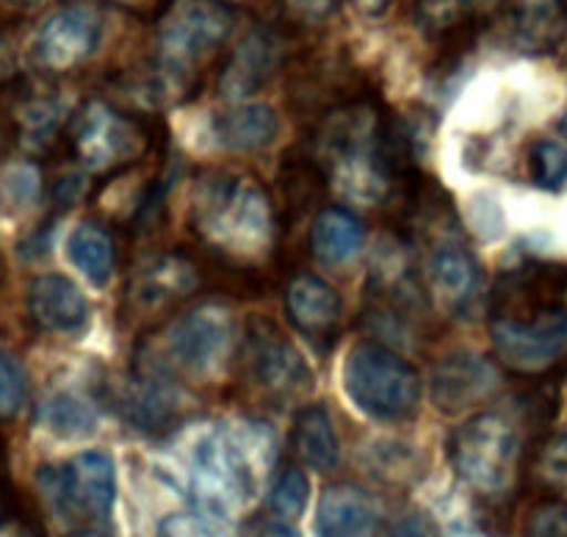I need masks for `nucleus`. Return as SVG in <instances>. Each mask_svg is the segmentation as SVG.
<instances>
[{
  "mask_svg": "<svg viewBox=\"0 0 567 537\" xmlns=\"http://www.w3.org/2000/svg\"><path fill=\"white\" fill-rule=\"evenodd\" d=\"M277 457L275 432L258 421L219 426L192 452L194 496L214 513H230L249 502Z\"/></svg>",
  "mask_w": 567,
  "mask_h": 537,
  "instance_id": "1",
  "label": "nucleus"
},
{
  "mask_svg": "<svg viewBox=\"0 0 567 537\" xmlns=\"http://www.w3.org/2000/svg\"><path fill=\"white\" fill-rule=\"evenodd\" d=\"M197 227L214 247L230 255L264 252L275 236V214L266 194L238 177H210L197 194Z\"/></svg>",
  "mask_w": 567,
  "mask_h": 537,
  "instance_id": "2",
  "label": "nucleus"
},
{
  "mask_svg": "<svg viewBox=\"0 0 567 537\" xmlns=\"http://www.w3.org/2000/svg\"><path fill=\"white\" fill-rule=\"evenodd\" d=\"M343 391L363 415L396 424L419 410L421 376L393 349L360 341L343 360Z\"/></svg>",
  "mask_w": 567,
  "mask_h": 537,
  "instance_id": "3",
  "label": "nucleus"
},
{
  "mask_svg": "<svg viewBox=\"0 0 567 537\" xmlns=\"http://www.w3.org/2000/svg\"><path fill=\"white\" fill-rule=\"evenodd\" d=\"M39 490L66 524L100 526L111 518L116 498L114 459L105 452H81L61 465H42Z\"/></svg>",
  "mask_w": 567,
  "mask_h": 537,
  "instance_id": "4",
  "label": "nucleus"
},
{
  "mask_svg": "<svg viewBox=\"0 0 567 537\" xmlns=\"http://www.w3.org/2000/svg\"><path fill=\"white\" fill-rule=\"evenodd\" d=\"M457 474L480 493H502L513 485L520 459L518 430L496 410L471 415L452 435Z\"/></svg>",
  "mask_w": 567,
  "mask_h": 537,
  "instance_id": "5",
  "label": "nucleus"
},
{
  "mask_svg": "<svg viewBox=\"0 0 567 537\" xmlns=\"http://www.w3.org/2000/svg\"><path fill=\"white\" fill-rule=\"evenodd\" d=\"M233 31V14L221 0H181L161 31V78L183 83L199 55L219 48Z\"/></svg>",
  "mask_w": 567,
  "mask_h": 537,
  "instance_id": "6",
  "label": "nucleus"
},
{
  "mask_svg": "<svg viewBox=\"0 0 567 537\" xmlns=\"http://www.w3.org/2000/svg\"><path fill=\"white\" fill-rule=\"evenodd\" d=\"M491 338L496 354L515 371H546L567 354V313L559 308L540 310L529 319L493 316Z\"/></svg>",
  "mask_w": 567,
  "mask_h": 537,
  "instance_id": "7",
  "label": "nucleus"
},
{
  "mask_svg": "<svg viewBox=\"0 0 567 537\" xmlns=\"http://www.w3.org/2000/svg\"><path fill=\"white\" fill-rule=\"evenodd\" d=\"M147 138L142 122L111 109L109 103L92 100L78 116V125L72 131V147H75L78 161L89 172H109L144 155Z\"/></svg>",
  "mask_w": 567,
  "mask_h": 537,
  "instance_id": "8",
  "label": "nucleus"
},
{
  "mask_svg": "<svg viewBox=\"0 0 567 537\" xmlns=\"http://www.w3.org/2000/svg\"><path fill=\"white\" fill-rule=\"evenodd\" d=\"M166 354L188 374H210L227 360L236 338L233 316L219 304H199L166 327Z\"/></svg>",
  "mask_w": 567,
  "mask_h": 537,
  "instance_id": "9",
  "label": "nucleus"
},
{
  "mask_svg": "<svg viewBox=\"0 0 567 537\" xmlns=\"http://www.w3.org/2000/svg\"><path fill=\"white\" fill-rule=\"evenodd\" d=\"M103 39V20L92 6H66L42 22L33 55L50 72H66L92 59Z\"/></svg>",
  "mask_w": 567,
  "mask_h": 537,
  "instance_id": "10",
  "label": "nucleus"
},
{
  "mask_svg": "<svg viewBox=\"0 0 567 537\" xmlns=\"http://www.w3.org/2000/svg\"><path fill=\"white\" fill-rule=\"evenodd\" d=\"M247 363L252 380L275 396H297V393L310 391V382H313L299 349L271 321L249 324Z\"/></svg>",
  "mask_w": 567,
  "mask_h": 537,
  "instance_id": "11",
  "label": "nucleus"
},
{
  "mask_svg": "<svg viewBox=\"0 0 567 537\" xmlns=\"http://www.w3.org/2000/svg\"><path fill=\"white\" fill-rule=\"evenodd\" d=\"M498 369L476 352L446 354L432 371V402L437 410L457 415L496 393Z\"/></svg>",
  "mask_w": 567,
  "mask_h": 537,
  "instance_id": "12",
  "label": "nucleus"
},
{
  "mask_svg": "<svg viewBox=\"0 0 567 537\" xmlns=\"http://www.w3.org/2000/svg\"><path fill=\"white\" fill-rule=\"evenodd\" d=\"M28 310L31 319L44 332L55 335H75L89 324V299L70 277L39 275L28 288Z\"/></svg>",
  "mask_w": 567,
  "mask_h": 537,
  "instance_id": "13",
  "label": "nucleus"
},
{
  "mask_svg": "<svg viewBox=\"0 0 567 537\" xmlns=\"http://www.w3.org/2000/svg\"><path fill=\"white\" fill-rule=\"evenodd\" d=\"M380 529V507L363 487L330 485L316 509V537H374Z\"/></svg>",
  "mask_w": 567,
  "mask_h": 537,
  "instance_id": "14",
  "label": "nucleus"
},
{
  "mask_svg": "<svg viewBox=\"0 0 567 537\" xmlns=\"http://www.w3.org/2000/svg\"><path fill=\"white\" fill-rule=\"evenodd\" d=\"M286 308L293 324L310 341H332L338 324H341V297L327 280L316 275H297L288 282Z\"/></svg>",
  "mask_w": 567,
  "mask_h": 537,
  "instance_id": "15",
  "label": "nucleus"
},
{
  "mask_svg": "<svg viewBox=\"0 0 567 537\" xmlns=\"http://www.w3.org/2000/svg\"><path fill=\"white\" fill-rule=\"evenodd\" d=\"M277 61H280V42L271 31H252L241 39L236 53L225 64L221 72L219 92L227 103H241V100L252 97L269 75L275 72Z\"/></svg>",
  "mask_w": 567,
  "mask_h": 537,
  "instance_id": "16",
  "label": "nucleus"
},
{
  "mask_svg": "<svg viewBox=\"0 0 567 537\" xmlns=\"http://www.w3.org/2000/svg\"><path fill=\"white\" fill-rule=\"evenodd\" d=\"M280 133V116L269 103H238L236 109L214 114L210 136L216 147L233 153H255L269 147Z\"/></svg>",
  "mask_w": 567,
  "mask_h": 537,
  "instance_id": "17",
  "label": "nucleus"
},
{
  "mask_svg": "<svg viewBox=\"0 0 567 537\" xmlns=\"http://www.w3.org/2000/svg\"><path fill=\"white\" fill-rule=\"evenodd\" d=\"M127 421L138 430L158 432L166 430L181 413V396L177 388H172L169 374L161 365H147L136 371V380L131 382V391L125 399Z\"/></svg>",
  "mask_w": 567,
  "mask_h": 537,
  "instance_id": "18",
  "label": "nucleus"
},
{
  "mask_svg": "<svg viewBox=\"0 0 567 537\" xmlns=\"http://www.w3.org/2000/svg\"><path fill=\"white\" fill-rule=\"evenodd\" d=\"M507 22L524 50H551L567 31L565 0H507Z\"/></svg>",
  "mask_w": 567,
  "mask_h": 537,
  "instance_id": "19",
  "label": "nucleus"
},
{
  "mask_svg": "<svg viewBox=\"0 0 567 537\" xmlns=\"http://www.w3.org/2000/svg\"><path fill=\"white\" fill-rule=\"evenodd\" d=\"M194 288H197V269L183 255H158L144 269H138L131 293L144 308H158L172 299L188 297Z\"/></svg>",
  "mask_w": 567,
  "mask_h": 537,
  "instance_id": "20",
  "label": "nucleus"
},
{
  "mask_svg": "<svg viewBox=\"0 0 567 537\" xmlns=\"http://www.w3.org/2000/svg\"><path fill=\"white\" fill-rule=\"evenodd\" d=\"M363 238L365 233L358 216L341 205H330L316 216L313 230H310V247L321 264L341 266L360 252Z\"/></svg>",
  "mask_w": 567,
  "mask_h": 537,
  "instance_id": "21",
  "label": "nucleus"
},
{
  "mask_svg": "<svg viewBox=\"0 0 567 537\" xmlns=\"http://www.w3.org/2000/svg\"><path fill=\"white\" fill-rule=\"evenodd\" d=\"M426 280L449 302H465L480 288V264L474 255L454 244H441L426 255Z\"/></svg>",
  "mask_w": 567,
  "mask_h": 537,
  "instance_id": "22",
  "label": "nucleus"
},
{
  "mask_svg": "<svg viewBox=\"0 0 567 537\" xmlns=\"http://www.w3.org/2000/svg\"><path fill=\"white\" fill-rule=\"evenodd\" d=\"M293 446L297 454L316 471H336L341 463V443L332 426L330 410L308 404L293 421Z\"/></svg>",
  "mask_w": 567,
  "mask_h": 537,
  "instance_id": "23",
  "label": "nucleus"
},
{
  "mask_svg": "<svg viewBox=\"0 0 567 537\" xmlns=\"http://www.w3.org/2000/svg\"><path fill=\"white\" fill-rule=\"evenodd\" d=\"M66 258L92 286L103 288L116 266V249L109 233L97 225H78L66 236Z\"/></svg>",
  "mask_w": 567,
  "mask_h": 537,
  "instance_id": "24",
  "label": "nucleus"
},
{
  "mask_svg": "<svg viewBox=\"0 0 567 537\" xmlns=\"http://www.w3.org/2000/svg\"><path fill=\"white\" fill-rule=\"evenodd\" d=\"M37 419L50 435L61 437V441H81V437L94 435V430H97L94 404H89L86 399L75 396L70 391H59L44 399L39 404Z\"/></svg>",
  "mask_w": 567,
  "mask_h": 537,
  "instance_id": "25",
  "label": "nucleus"
},
{
  "mask_svg": "<svg viewBox=\"0 0 567 537\" xmlns=\"http://www.w3.org/2000/svg\"><path fill=\"white\" fill-rule=\"evenodd\" d=\"M17 127H20L22 144L28 147H42L59 133L64 120V105L55 97H28L14 111Z\"/></svg>",
  "mask_w": 567,
  "mask_h": 537,
  "instance_id": "26",
  "label": "nucleus"
},
{
  "mask_svg": "<svg viewBox=\"0 0 567 537\" xmlns=\"http://www.w3.org/2000/svg\"><path fill=\"white\" fill-rule=\"evenodd\" d=\"M498 3H507V0H419L415 14L424 31L449 33L463 25L468 17L493 11Z\"/></svg>",
  "mask_w": 567,
  "mask_h": 537,
  "instance_id": "27",
  "label": "nucleus"
},
{
  "mask_svg": "<svg viewBox=\"0 0 567 537\" xmlns=\"http://www.w3.org/2000/svg\"><path fill=\"white\" fill-rule=\"evenodd\" d=\"M532 177L540 188L557 192L567 183V147L554 138H543L532 147Z\"/></svg>",
  "mask_w": 567,
  "mask_h": 537,
  "instance_id": "28",
  "label": "nucleus"
},
{
  "mask_svg": "<svg viewBox=\"0 0 567 537\" xmlns=\"http://www.w3.org/2000/svg\"><path fill=\"white\" fill-rule=\"evenodd\" d=\"M308 496H310V482L308 476L302 474L299 468H286L280 476H277L275 487H271L269 504L280 518H299L308 507Z\"/></svg>",
  "mask_w": 567,
  "mask_h": 537,
  "instance_id": "29",
  "label": "nucleus"
},
{
  "mask_svg": "<svg viewBox=\"0 0 567 537\" xmlns=\"http://www.w3.org/2000/svg\"><path fill=\"white\" fill-rule=\"evenodd\" d=\"M465 219L468 227L482 238V241H498L507 230V216H504L502 203L491 194H476L468 199V208H465Z\"/></svg>",
  "mask_w": 567,
  "mask_h": 537,
  "instance_id": "30",
  "label": "nucleus"
},
{
  "mask_svg": "<svg viewBox=\"0 0 567 537\" xmlns=\"http://www.w3.org/2000/svg\"><path fill=\"white\" fill-rule=\"evenodd\" d=\"M28 399V380L11 354L0 352V421L14 419Z\"/></svg>",
  "mask_w": 567,
  "mask_h": 537,
  "instance_id": "31",
  "label": "nucleus"
},
{
  "mask_svg": "<svg viewBox=\"0 0 567 537\" xmlns=\"http://www.w3.org/2000/svg\"><path fill=\"white\" fill-rule=\"evenodd\" d=\"M371 474L382 476L388 482L415 479L413 457H410L408 448L396 446V443H388V448L377 446L371 448Z\"/></svg>",
  "mask_w": 567,
  "mask_h": 537,
  "instance_id": "32",
  "label": "nucleus"
},
{
  "mask_svg": "<svg viewBox=\"0 0 567 537\" xmlns=\"http://www.w3.org/2000/svg\"><path fill=\"white\" fill-rule=\"evenodd\" d=\"M155 537H225L219 526L199 513H175L166 515L158 524Z\"/></svg>",
  "mask_w": 567,
  "mask_h": 537,
  "instance_id": "33",
  "label": "nucleus"
},
{
  "mask_svg": "<svg viewBox=\"0 0 567 537\" xmlns=\"http://www.w3.org/2000/svg\"><path fill=\"white\" fill-rule=\"evenodd\" d=\"M0 537H44V526L20 496L0 509Z\"/></svg>",
  "mask_w": 567,
  "mask_h": 537,
  "instance_id": "34",
  "label": "nucleus"
},
{
  "mask_svg": "<svg viewBox=\"0 0 567 537\" xmlns=\"http://www.w3.org/2000/svg\"><path fill=\"white\" fill-rule=\"evenodd\" d=\"M39 188H42V177L33 164H17L6 172V194L17 208H28L37 203Z\"/></svg>",
  "mask_w": 567,
  "mask_h": 537,
  "instance_id": "35",
  "label": "nucleus"
},
{
  "mask_svg": "<svg viewBox=\"0 0 567 537\" xmlns=\"http://www.w3.org/2000/svg\"><path fill=\"white\" fill-rule=\"evenodd\" d=\"M526 537H567V504L565 502L540 504V507L529 515Z\"/></svg>",
  "mask_w": 567,
  "mask_h": 537,
  "instance_id": "36",
  "label": "nucleus"
},
{
  "mask_svg": "<svg viewBox=\"0 0 567 537\" xmlns=\"http://www.w3.org/2000/svg\"><path fill=\"white\" fill-rule=\"evenodd\" d=\"M540 468L551 485L567 487V432H559L557 437H551V443L543 452Z\"/></svg>",
  "mask_w": 567,
  "mask_h": 537,
  "instance_id": "37",
  "label": "nucleus"
},
{
  "mask_svg": "<svg viewBox=\"0 0 567 537\" xmlns=\"http://www.w3.org/2000/svg\"><path fill=\"white\" fill-rule=\"evenodd\" d=\"M282 6L293 20L313 25V22H324L327 17L336 14L341 0H282Z\"/></svg>",
  "mask_w": 567,
  "mask_h": 537,
  "instance_id": "38",
  "label": "nucleus"
},
{
  "mask_svg": "<svg viewBox=\"0 0 567 537\" xmlns=\"http://www.w3.org/2000/svg\"><path fill=\"white\" fill-rule=\"evenodd\" d=\"M388 537H437V526L426 513H413L404 515V518L388 531Z\"/></svg>",
  "mask_w": 567,
  "mask_h": 537,
  "instance_id": "39",
  "label": "nucleus"
},
{
  "mask_svg": "<svg viewBox=\"0 0 567 537\" xmlns=\"http://www.w3.org/2000/svg\"><path fill=\"white\" fill-rule=\"evenodd\" d=\"M114 3L131 14L142 17V20H158L161 14L169 11L172 0H114Z\"/></svg>",
  "mask_w": 567,
  "mask_h": 537,
  "instance_id": "40",
  "label": "nucleus"
},
{
  "mask_svg": "<svg viewBox=\"0 0 567 537\" xmlns=\"http://www.w3.org/2000/svg\"><path fill=\"white\" fill-rule=\"evenodd\" d=\"M14 498H17V490H14V485H11L9 457H6V443H3V437H0V509L9 507Z\"/></svg>",
  "mask_w": 567,
  "mask_h": 537,
  "instance_id": "41",
  "label": "nucleus"
},
{
  "mask_svg": "<svg viewBox=\"0 0 567 537\" xmlns=\"http://www.w3.org/2000/svg\"><path fill=\"white\" fill-rule=\"evenodd\" d=\"M258 537H299V535L291 529V526L277 524V520H275V524H264V526H260Z\"/></svg>",
  "mask_w": 567,
  "mask_h": 537,
  "instance_id": "42",
  "label": "nucleus"
},
{
  "mask_svg": "<svg viewBox=\"0 0 567 537\" xmlns=\"http://www.w3.org/2000/svg\"><path fill=\"white\" fill-rule=\"evenodd\" d=\"M354 6H358V9L363 11V14L380 17L382 11H385L388 6H391V0H354Z\"/></svg>",
  "mask_w": 567,
  "mask_h": 537,
  "instance_id": "43",
  "label": "nucleus"
},
{
  "mask_svg": "<svg viewBox=\"0 0 567 537\" xmlns=\"http://www.w3.org/2000/svg\"><path fill=\"white\" fill-rule=\"evenodd\" d=\"M3 3L14 6V9H33V6H39V0H3Z\"/></svg>",
  "mask_w": 567,
  "mask_h": 537,
  "instance_id": "44",
  "label": "nucleus"
},
{
  "mask_svg": "<svg viewBox=\"0 0 567 537\" xmlns=\"http://www.w3.org/2000/svg\"><path fill=\"white\" fill-rule=\"evenodd\" d=\"M72 537H97V535H94V531H78V535H72Z\"/></svg>",
  "mask_w": 567,
  "mask_h": 537,
  "instance_id": "45",
  "label": "nucleus"
},
{
  "mask_svg": "<svg viewBox=\"0 0 567 537\" xmlns=\"http://www.w3.org/2000/svg\"><path fill=\"white\" fill-rule=\"evenodd\" d=\"M565 127H567V120H565Z\"/></svg>",
  "mask_w": 567,
  "mask_h": 537,
  "instance_id": "46",
  "label": "nucleus"
}]
</instances>
